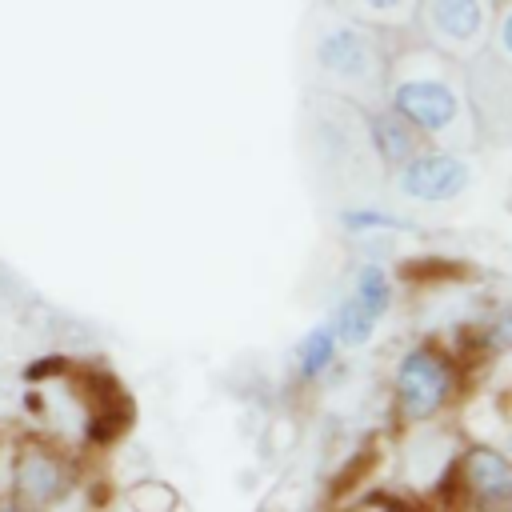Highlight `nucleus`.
<instances>
[{
    "label": "nucleus",
    "mask_w": 512,
    "mask_h": 512,
    "mask_svg": "<svg viewBox=\"0 0 512 512\" xmlns=\"http://www.w3.org/2000/svg\"><path fill=\"white\" fill-rule=\"evenodd\" d=\"M340 228L348 236H384V232H420L416 220L396 216L388 208H344L340 212Z\"/></svg>",
    "instance_id": "15"
},
{
    "label": "nucleus",
    "mask_w": 512,
    "mask_h": 512,
    "mask_svg": "<svg viewBox=\"0 0 512 512\" xmlns=\"http://www.w3.org/2000/svg\"><path fill=\"white\" fill-rule=\"evenodd\" d=\"M356 512H404L396 500H384V496H376V500H364Z\"/></svg>",
    "instance_id": "20"
},
{
    "label": "nucleus",
    "mask_w": 512,
    "mask_h": 512,
    "mask_svg": "<svg viewBox=\"0 0 512 512\" xmlns=\"http://www.w3.org/2000/svg\"><path fill=\"white\" fill-rule=\"evenodd\" d=\"M456 436L428 420V424H408V444L400 452V480L416 492H428V488H444L452 464H456Z\"/></svg>",
    "instance_id": "8"
},
{
    "label": "nucleus",
    "mask_w": 512,
    "mask_h": 512,
    "mask_svg": "<svg viewBox=\"0 0 512 512\" xmlns=\"http://www.w3.org/2000/svg\"><path fill=\"white\" fill-rule=\"evenodd\" d=\"M0 460H4V440H0Z\"/></svg>",
    "instance_id": "22"
},
{
    "label": "nucleus",
    "mask_w": 512,
    "mask_h": 512,
    "mask_svg": "<svg viewBox=\"0 0 512 512\" xmlns=\"http://www.w3.org/2000/svg\"><path fill=\"white\" fill-rule=\"evenodd\" d=\"M344 296L356 300L368 316L384 320L388 308H392V276H388V268L376 264V260H360V264L348 272V292H344Z\"/></svg>",
    "instance_id": "11"
},
{
    "label": "nucleus",
    "mask_w": 512,
    "mask_h": 512,
    "mask_svg": "<svg viewBox=\"0 0 512 512\" xmlns=\"http://www.w3.org/2000/svg\"><path fill=\"white\" fill-rule=\"evenodd\" d=\"M384 104L432 148L468 152L480 140L460 64L428 44H412L388 56Z\"/></svg>",
    "instance_id": "1"
},
{
    "label": "nucleus",
    "mask_w": 512,
    "mask_h": 512,
    "mask_svg": "<svg viewBox=\"0 0 512 512\" xmlns=\"http://www.w3.org/2000/svg\"><path fill=\"white\" fill-rule=\"evenodd\" d=\"M340 356V340L332 332V320H316L300 340H296V376L304 384L320 380Z\"/></svg>",
    "instance_id": "12"
},
{
    "label": "nucleus",
    "mask_w": 512,
    "mask_h": 512,
    "mask_svg": "<svg viewBox=\"0 0 512 512\" xmlns=\"http://www.w3.org/2000/svg\"><path fill=\"white\" fill-rule=\"evenodd\" d=\"M480 340H484V348L488 352H500V356H512V308H504V312H496L488 324H484V332H480Z\"/></svg>",
    "instance_id": "18"
},
{
    "label": "nucleus",
    "mask_w": 512,
    "mask_h": 512,
    "mask_svg": "<svg viewBox=\"0 0 512 512\" xmlns=\"http://www.w3.org/2000/svg\"><path fill=\"white\" fill-rule=\"evenodd\" d=\"M468 64L472 72L464 76V84L480 132H512V72L500 60H492L488 48Z\"/></svg>",
    "instance_id": "9"
},
{
    "label": "nucleus",
    "mask_w": 512,
    "mask_h": 512,
    "mask_svg": "<svg viewBox=\"0 0 512 512\" xmlns=\"http://www.w3.org/2000/svg\"><path fill=\"white\" fill-rule=\"evenodd\" d=\"M492 20H496L492 0H416L412 24H420L428 48H436L456 64H468L488 48Z\"/></svg>",
    "instance_id": "5"
},
{
    "label": "nucleus",
    "mask_w": 512,
    "mask_h": 512,
    "mask_svg": "<svg viewBox=\"0 0 512 512\" xmlns=\"http://www.w3.org/2000/svg\"><path fill=\"white\" fill-rule=\"evenodd\" d=\"M0 512H28V508H24L20 500H12V496H8L4 488H0Z\"/></svg>",
    "instance_id": "21"
},
{
    "label": "nucleus",
    "mask_w": 512,
    "mask_h": 512,
    "mask_svg": "<svg viewBox=\"0 0 512 512\" xmlns=\"http://www.w3.org/2000/svg\"><path fill=\"white\" fill-rule=\"evenodd\" d=\"M488 56L500 60L508 72H512V0L496 12L492 20V36H488Z\"/></svg>",
    "instance_id": "17"
},
{
    "label": "nucleus",
    "mask_w": 512,
    "mask_h": 512,
    "mask_svg": "<svg viewBox=\"0 0 512 512\" xmlns=\"http://www.w3.org/2000/svg\"><path fill=\"white\" fill-rule=\"evenodd\" d=\"M392 188L412 204L440 208L460 200L472 188V164L464 152L424 144L420 152H412L404 164L392 168Z\"/></svg>",
    "instance_id": "6"
},
{
    "label": "nucleus",
    "mask_w": 512,
    "mask_h": 512,
    "mask_svg": "<svg viewBox=\"0 0 512 512\" xmlns=\"http://www.w3.org/2000/svg\"><path fill=\"white\" fill-rule=\"evenodd\" d=\"M444 488H456V496H464L476 512H504L512 508V456L492 444H468Z\"/></svg>",
    "instance_id": "7"
},
{
    "label": "nucleus",
    "mask_w": 512,
    "mask_h": 512,
    "mask_svg": "<svg viewBox=\"0 0 512 512\" xmlns=\"http://www.w3.org/2000/svg\"><path fill=\"white\" fill-rule=\"evenodd\" d=\"M364 120H368V144H372V152H376V160H380L384 168H396V164H404L412 152L424 148V140H420L388 104L368 108Z\"/></svg>",
    "instance_id": "10"
},
{
    "label": "nucleus",
    "mask_w": 512,
    "mask_h": 512,
    "mask_svg": "<svg viewBox=\"0 0 512 512\" xmlns=\"http://www.w3.org/2000/svg\"><path fill=\"white\" fill-rule=\"evenodd\" d=\"M296 436H300V424H296L292 416H288V420L280 416V420L268 424V444H264V452H268V456H284V452L296 444Z\"/></svg>",
    "instance_id": "19"
},
{
    "label": "nucleus",
    "mask_w": 512,
    "mask_h": 512,
    "mask_svg": "<svg viewBox=\"0 0 512 512\" xmlns=\"http://www.w3.org/2000/svg\"><path fill=\"white\" fill-rule=\"evenodd\" d=\"M128 512H180V492L160 476H140L124 488Z\"/></svg>",
    "instance_id": "16"
},
{
    "label": "nucleus",
    "mask_w": 512,
    "mask_h": 512,
    "mask_svg": "<svg viewBox=\"0 0 512 512\" xmlns=\"http://www.w3.org/2000/svg\"><path fill=\"white\" fill-rule=\"evenodd\" d=\"M80 460L84 456L28 428L4 448V492L20 500L28 512H48L76 488H84Z\"/></svg>",
    "instance_id": "3"
},
{
    "label": "nucleus",
    "mask_w": 512,
    "mask_h": 512,
    "mask_svg": "<svg viewBox=\"0 0 512 512\" xmlns=\"http://www.w3.org/2000/svg\"><path fill=\"white\" fill-rule=\"evenodd\" d=\"M312 64L336 96L368 108L384 104V84H388V48L376 28L356 24L348 16H336L316 28L312 40Z\"/></svg>",
    "instance_id": "2"
},
{
    "label": "nucleus",
    "mask_w": 512,
    "mask_h": 512,
    "mask_svg": "<svg viewBox=\"0 0 512 512\" xmlns=\"http://www.w3.org/2000/svg\"><path fill=\"white\" fill-rule=\"evenodd\" d=\"M340 16L376 32H400L416 20V0H332Z\"/></svg>",
    "instance_id": "13"
},
{
    "label": "nucleus",
    "mask_w": 512,
    "mask_h": 512,
    "mask_svg": "<svg viewBox=\"0 0 512 512\" xmlns=\"http://www.w3.org/2000/svg\"><path fill=\"white\" fill-rule=\"evenodd\" d=\"M456 388V360L444 356L436 344H412L392 368V404L404 424L440 420L456 400Z\"/></svg>",
    "instance_id": "4"
},
{
    "label": "nucleus",
    "mask_w": 512,
    "mask_h": 512,
    "mask_svg": "<svg viewBox=\"0 0 512 512\" xmlns=\"http://www.w3.org/2000/svg\"><path fill=\"white\" fill-rule=\"evenodd\" d=\"M332 332H336V340H340V348H348V352H356V348H368L372 340H376V328H380V320L376 316H368L356 300H340L336 308H332Z\"/></svg>",
    "instance_id": "14"
}]
</instances>
